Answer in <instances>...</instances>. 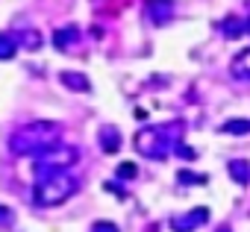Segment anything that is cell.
I'll list each match as a JSON object with an SVG mask.
<instances>
[{
    "instance_id": "obj_1",
    "label": "cell",
    "mask_w": 250,
    "mask_h": 232,
    "mask_svg": "<svg viewBox=\"0 0 250 232\" xmlns=\"http://www.w3.org/2000/svg\"><path fill=\"white\" fill-rule=\"evenodd\" d=\"M56 130H59V127H53V124H33V127L21 130L18 135H12L9 147H12L15 153H39V150L50 147V141L56 138V135H50V133H56Z\"/></svg>"
},
{
    "instance_id": "obj_2",
    "label": "cell",
    "mask_w": 250,
    "mask_h": 232,
    "mask_svg": "<svg viewBox=\"0 0 250 232\" xmlns=\"http://www.w3.org/2000/svg\"><path fill=\"white\" fill-rule=\"evenodd\" d=\"M74 191H77V182L59 171V174H53V176H47L36 185V203L39 206H56V203L68 200Z\"/></svg>"
},
{
    "instance_id": "obj_3",
    "label": "cell",
    "mask_w": 250,
    "mask_h": 232,
    "mask_svg": "<svg viewBox=\"0 0 250 232\" xmlns=\"http://www.w3.org/2000/svg\"><path fill=\"white\" fill-rule=\"evenodd\" d=\"M136 150L142 153V156H150V159H159L162 153H165V141L156 135V133H150V130H145V133H139L136 135Z\"/></svg>"
},
{
    "instance_id": "obj_4",
    "label": "cell",
    "mask_w": 250,
    "mask_h": 232,
    "mask_svg": "<svg viewBox=\"0 0 250 232\" xmlns=\"http://www.w3.org/2000/svg\"><path fill=\"white\" fill-rule=\"evenodd\" d=\"M206 220H209V209H194V212H188L183 217H174V229L177 232H191V229H197Z\"/></svg>"
},
{
    "instance_id": "obj_5",
    "label": "cell",
    "mask_w": 250,
    "mask_h": 232,
    "mask_svg": "<svg viewBox=\"0 0 250 232\" xmlns=\"http://www.w3.org/2000/svg\"><path fill=\"white\" fill-rule=\"evenodd\" d=\"M74 159H77V150H71V147L53 150V153H47V156H44V162H42V171H50V168H62V165H74Z\"/></svg>"
},
{
    "instance_id": "obj_6",
    "label": "cell",
    "mask_w": 250,
    "mask_h": 232,
    "mask_svg": "<svg viewBox=\"0 0 250 232\" xmlns=\"http://www.w3.org/2000/svg\"><path fill=\"white\" fill-rule=\"evenodd\" d=\"M59 82L68 85L71 91H88V88H91V82H88L83 74H74V71H62V74H59Z\"/></svg>"
},
{
    "instance_id": "obj_7",
    "label": "cell",
    "mask_w": 250,
    "mask_h": 232,
    "mask_svg": "<svg viewBox=\"0 0 250 232\" xmlns=\"http://www.w3.org/2000/svg\"><path fill=\"white\" fill-rule=\"evenodd\" d=\"M227 171L232 174L235 182H241V185L250 182V162H244V159H232V162L227 165Z\"/></svg>"
},
{
    "instance_id": "obj_8",
    "label": "cell",
    "mask_w": 250,
    "mask_h": 232,
    "mask_svg": "<svg viewBox=\"0 0 250 232\" xmlns=\"http://www.w3.org/2000/svg\"><path fill=\"white\" fill-rule=\"evenodd\" d=\"M232 77H241V79H250V50L238 53L232 59Z\"/></svg>"
},
{
    "instance_id": "obj_9",
    "label": "cell",
    "mask_w": 250,
    "mask_h": 232,
    "mask_svg": "<svg viewBox=\"0 0 250 232\" xmlns=\"http://www.w3.org/2000/svg\"><path fill=\"white\" fill-rule=\"evenodd\" d=\"M18 50V41L9 39V36H0V59H12Z\"/></svg>"
},
{
    "instance_id": "obj_10",
    "label": "cell",
    "mask_w": 250,
    "mask_h": 232,
    "mask_svg": "<svg viewBox=\"0 0 250 232\" xmlns=\"http://www.w3.org/2000/svg\"><path fill=\"white\" fill-rule=\"evenodd\" d=\"M121 147V138H118V130H103V150H118Z\"/></svg>"
},
{
    "instance_id": "obj_11",
    "label": "cell",
    "mask_w": 250,
    "mask_h": 232,
    "mask_svg": "<svg viewBox=\"0 0 250 232\" xmlns=\"http://www.w3.org/2000/svg\"><path fill=\"white\" fill-rule=\"evenodd\" d=\"M91 232H118V226H115V223H106V220H97V223L91 226Z\"/></svg>"
},
{
    "instance_id": "obj_12",
    "label": "cell",
    "mask_w": 250,
    "mask_h": 232,
    "mask_svg": "<svg viewBox=\"0 0 250 232\" xmlns=\"http://www.w3.org/2000/svg\"><path fill=\"white\" fill-rule=\"evenodd\" d=\"M39 44H42V36H36V33L24 36V47H39Z\"/></svg>"
},
{
    "instance_id": "obj_13",
    "label": "cell",
    "mask_w": 250,
    "mask_h": 232,
    "mask_svg": "<svg viewBox=\"0 0 250 232\" xmlns=\"http://www.w3.org/2000/svg\"><path fill=\"white\" fill-rule=\"evenodd\" d=\"M118 176H136V165H130V162H124V165L118 168Z\"/></svg>"
},
{
    "instance_id": "obj_14",
    "label": "cell",
    "mask_w": 250,
    "mask_h": 232,
    "mask_svg": "<svg viewBox=\"0 0 250 232\" xmlns=\"http://www.w3.org/2000/svg\"><path fill=\"white\" fill-rule=\"evenodd\" d=\"M12 223V212L6 206H0V226H9Z\"/></svg>"
}]
</instances>
